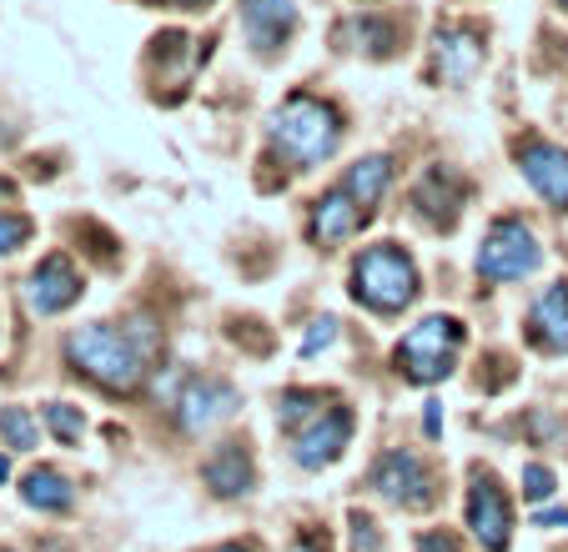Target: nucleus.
Listing matches in <instances>:
<instances>
[{
    "instance_id": "9",
    "label": "nucleus",
    "mask_w": 568,
    "mask_h": 552,
    "mask_svg": "<svg viewBox=\"0 0 568 552\" xmlns=\"http://www.w3.org/2000/svg\"><path fill=\"white\" fill-rule=\"evenodd\" d=\"M518 171H524V181L548 206L568 212V151L564 146H554V141H524L518 146Z\"/></svg>"
},
{
    "instance_id": "17",
    "label": "nucleus",
    "mask_w": 568,
    "mask_h": 552,
    "mask_svg": "<svg viewBox=\"0 0 568 552\" xmlns=\"http://www.w3.org/2000/svg\"><path fill=\"white\" fill-rule=\"evenodd\" d=\"M528 327H534V341L548 351H568V282H554V287L538 297L534 317H528Z\"/></svg>"
},
{
    "instance_id": "24",
    "label": "nucleus",
    "mask_w": 568,
    "mask_h": 552,
    "mask_svg": "<svg viewBox=\"0 0 568 552\" xmlns=\"http://www.w3.org/2000/svg\"><path fill=\"white\" fill-rule=\"evenodd\" d=\"M26 242H31V222L26 216H0V256H11Z\"/></svg>"
},
{
    "instance_id": "16",
    "label": "nucleus",
    "mask_w": 568,
    "mask_h": 552,
    "mask_svg": "<svg viewBox=\"0 0 568 552\" xmlns=\"http://www.w3.org/2000/svg\"><path fill=\"white\" fill-rule=\"evenodd\" d=\"M202 478H206V488H212L216 498H242V492H252L257 472H252V457L242 452V447L226 442V447H216V452L206 457Z\"/></svg>"
},
{
    "instance_id": "22",
    "label": "nucleus",
    "mask_w": 568,
    "mask_h": 552,
    "mask_svg": "<svg viewBox=\"0 0 568 552\" xmlns=\"http://www.w3.org/2000/svg\"><path fill=\"white\" fill-rule=\"evenodd\" d=\"M45 427H51L65 447H75L81 437H87V417H81V407H71V402H51V407H45Z\"/></svg>"
},
{
    "instance_id": "12",
    "label": "nucleus",
    "mask_w": 568,
    "mask_h": 552,
    "mask_svg": "<svg viewBox=\"0 0 568 552\" xmlns=\"http://www.w3.org/2000/svg\"><path fill=\"white\" fill-rule=\"evenodd\" d=\"M463 196H468V186H463L458 171L433 166L428 176L418 181L413 206H418V216L428 226H438V232H453V226H458V216H463Z\"/></svg>"
},
{
    "instance_id": "28",
    "label": "nucleus",
    "mask_w": 568,
    "mask_h": 552,
    "mask_svg": "<svg viewBox=\"0 0 568 552\" xmlns=\"http://www.w3.org/2000/svg\"><path fill=\"white\" fill-rule=\"evenodd\" d=\"M418 552H463V548L448 538V532H428V538H418Z\"/></svg>"
},
{
    "instance_id": "27",
    "label": "nucleus",
    "mask_w": 568,
    "mask_h": 552,
    "mask_svg": "<svg viewBox=\"0 0 568 552\" xmlns=\"http://www.w3.org/2000/svg\"><path fill=\"white\" fill-rule=\"evenodd\" d=\"M353 528H357V548H363V552H377V548H383V532H377L373 518H363V512H357Z\"/></svg>"
},
{
    "instance_id": "31",
    "label": "nucleus",
    "mask_w": 568,
    "mask_h": 552,
    "mask_svg": "<svg viewBox=\"0 0 568 552\" xmlns=\"http://www.w3.org/2000/svg\"><path fill=\"white\" fill-rule=\"evenodd\" d=\"M216 552H252V548H242V542H226V548H216Z\"/></svg>"
},
{
    "instance_id": "26",
    "label": "nucleus",
    "mask_w": 568,
    "mask_h": 552,
    "mask_svg": "<svg viewBox=\"0 0 568 552\" xmlns=\"http://www.w3.org/2000/svg\"><path fill=\"white\" fill-rule=\"evenodd\" d=\"M337 341V321H317V327L307 331V341H302V357H317L322 347H333Z\"/></svg>"
},
{
    "instance_id": "1",
    "label": "nucleus",
    "mask_w": 568,
    "mask_h": 552,
    "mask_svg": "<svg viewBox=\"0 0 568 552\" xmlns=\"http://www.w3.org/2000/svg\"><path fill=\"white\" fill-rule=\"evenodd\" d=\"M65 357L75 372H87L106 392H136L146 377V347L141 331H121L111 321H91V327L65 337Z\"/></svg>"
},
{
    "instance_id": "2",
    "label": "nucleus",
    "mask_w": 568,
    "mask_h": 552,
    "mask_svg": "<svg viewBox=\"0 0 568 552\" xmlns=\"http://www.w3.org/2000/svg\"><path fill=\"white\" fill-rule=\"evenodd\" d=\"M272 146L287 166L297 171H312L322 161H333L337 146H343V116L337 106L317 96H287L277 111H272Z\"/></svg>"
},
{
    "instance_id": "32",
    "label": "nucleus",
    "mask_w": 568,
    "mask_h": 552,
    "mask_svg": "<svg viewBox=\"0 0 568 552\" xmlns=\"http://www.w3.org/2000/svg\"><path fill=\"white\" fill-rule=\"evenodd\" d=\"M6 478H11V462H6V457H0V482H6Z\"/></svg>"
},
{
    "instance_id": "6",
    "label": "nucleus",
    "mask_w": 568,
    "mask_h": 552,
    "mask_svg": "<svg viewBox=\"0 0 568 552\" xmlns=\"http://www.w3.org/2000/svg\"><path fill=\"white\" fill-rule=\"evenodd\" d=\"M347 442H353V412L347 407H322L317 417H307V427L292 432V457L317 472L327 462H337L347 452Z\"/></svg>"
},
{
    "instance_id": "3",
    "label": "nucleus",
    "mask_w": 568,
    "mask_h": 552,
    "mask_svg": "<svg viewBox=\"0 0 568 552\" xmlns=\"http://www.w3.org/2000/svg\"><path fill=\"white\" fill-rule=\"evenodd\" d=\"M353 297L373 311H403L418 301V266L403 246L377 242L353 262Z\"/></svg>"
},
{
    "instance_id": "18",
    "label": "nucleus",
    "mask_w": 568,
    "mask_h": 552,
    "mask_svg": "<svg viewBox=\"0 0 568 552\" xmlns=\"http://www.w3.org/2000/svg\"><path fill=\"white\" fill-rule=\"evenodd\" d=\"M387 186H393V161H387V156H363L353 171H347V181H343V192L353 196L363 212H373V206L383 202Z\"/></svg>"
},
{
    "instance_id": "25",
    "label": "nucleus",
    "mask_w": 568,
    "mask_h": 552,
    "mask_svg": "<svg viewBox=\"0 0 568 552\" xmlns=\"http://www.w3.org/2000/svg\"><path fill=\"white\" fill-rule=\"evenodd\" d=\"M528 432L544 437V442H564L568 422H558V417H548V412H534V417H528Z\"/></svg>"
},
{
    "instance_id": "8",
    "label": "nucleus",
    "mask_w": 568,
    "mask_h": 552,
    "mask_svg": "<svg viewBox=\"0 0 568 552\" xmlns=\"http://www.w3.org/2000/svg\"><path fill=\"white\" fill-rule=\"evenodd\" d=\"M468 528L488 552H508V532H514V508L508 492L498 488L488 472H478L468 488Z\"/></svg>"
},
{
    "instance_id": "10",
    "label": "nucleus",
    "mask_w": 568,
    "mask_h": 552,
    "mask_svg": "<svg viewBox=\"0 0 568 552\" xmlns=\"http://www.w3.org/2000/svg\"><path fill=\"white\" fill-rule=\"evenodd\" d=\"M81 272L71 266V256H45L41 266L31 272V282H26V297H31V311H41V317H55V311L75 307L81 301Z\"/></svg>"
},
{
    "instance_id": "29",
    "label": "nucleus",
    "mask_w": 568,
    "mask_h": 552,
    "mask_svg": "<svg viewBox=\"0 0 568 552\" xmlns=\"http://www.w3.org/2000/svg\"><path fill=\"white\" fill-rule=\"evenodd\" d=\"M538 528H568V508H548V512H538Z\"/></svg>"
},
{
    "instance_id": "20",
    "label": "nucleus",
    "mask_w": 568,
    "mask_h": 552,
    "mask_svg": "<svg viewBox=\"0 0 568 552\" xmlns=\"http://www.w3.org/2000/svg\"><path fill=\"white\" fill-rule=\"evenodd\" d=\"M0 442L16 447V452H31L41 442V427H36V417L26 407H0Z\"/></svg>"
},
{
    "instance_id": "7",
    "label": "nucleus",
    "mask_w": 568,
    "mask_h": 552,
    "mask_svg": "<svg viewBox=\"0 0 568 552\" xmlns=\"http://www.w3.org/2000/svg\"><path fill=\"white\" fill-rule=\"evenodd\" d=\"M373 488L377 498L397 502V508H428L433 502V472L423 468V457L418 452H387L383 462L373 468Z\"/></svg>"
},
{
    "instance_id": "33",
    "label": "nucleus",
    "mask_w": 568,
    "mask_h": 552,
    "mask_svg": "<svg viewBox=\"0 0 568 552\" xmlns=\"http://www.w3.org/2000/svg\"><path fill=\"white\" fill-rule=\"evenodd\" d=\"M176 6H206V0H176Z\"/></svg>"
},
{
    "instance_id": "11",
    "label": "nucleus",
    "mask_w": 568,
    "mask_h": 552,
    "mask_svg": "<svg viewBox=\"0 0 568 552\" xmlns=\"http://www.w3.org/2000/svg\"><path fill=\"white\" fill-rule=\"evenodd\" d=\"M236 387L216 382V377H192V382L182 387V397H176V422L186 427V432H206V427L226 422V417L236 412Z\"/></svg>"
},
{
    "instance_id": "23",
    "label": "nucleus",
    "mask_w": 568,
    "mask_h": 552,
    "mask_svg": "<svg viewBox=\"0 0 568 552\" xmlns=\"http://www.w3.org/2000/svg\"><path fill=\"white\" fill-rule=\"evenodd\" d=\"M554 488H558L554 472L538 468V462H528V468H524V498L528 502H544V498H554Z\"/></svg>"
},
{
    "instance_id": "13",
    "label": "nucleus",
    "mask_w": 568,
    "mask_h": 552,
    "mask_svg": "<svg viewBox=\"0 0 568 552\" xmlns=\"http://www.w3.org/2000/svg\"><path fill=\"white\" fill-rule=\"evenodd\" d=\"M242 31L262 55H277L297 31V6L292 0H242Z\"/></svg>"
},
{
    "instance_id": "21",
    "label": "nucleus",
    "mask_w": 568,
    "mask_h": 552,
    "mask_svg": "<svg viewBox=\"0 0 568 552\" xmlns=\"http://www.w3.org/2000/svg\"><path fill=\"white\" fill-rule=\"evenodd\" d=\"M317 412H322V392H307V387H292V392H282V402H277V422L292 427V432Z\"/></svg>"
},
{
    "instance_id": "14",
    "label": "nucleus",
    "mask_w": 568,
    "mask_h": 552,
    "mask_svg": "<svg viewBox=\"0 0 568 552\" xmlns=\"http://www.w3.org/2000/svg\"><path fill=\"white\" fill-rule=\"evenodd\" d=\"M363 206L353 202V196L337 186V192H327V196H317L312 202V222H307V236L317 246H337V242H347V236H357V226H363Z\"/></svg>"
},
{
    "instance_id": "15",
    "label": "nucleus",
    "mask_w": 568,
    "mask_h": 552,
    "mask_svg": "<svg viewBox=\"0 0 568 552\" xmlns=\"http://www.w3.org/2000/svg\"><path fill=\"white\" fill-rule=\"evenodd\" d=\"M438 75L443 81H453V85H463L473 71L483 65V41H478V31L473 25H443L438 31Z\"/></svg>"
},
{
    "instance_id": "30",
    "label": "nucleus",
    "mask_w": 568,
    "mask_h": 552,
    "mask_svg": "<svg viewBox=\"0 0 568 552\" xmlns=\"http://www.w3.org/2000/svg\"><path fill=\"white\" fill-rule=\"evenodd\" d=\"M423 427H428V437H438L443 417H438V402H428V412H423Z\"/></svg>"
},
{
    "instance_id": "4",
    "label": "nucleus",
    "mask_w": 568,
    "mask_h": 552,
    "mask_svg": "<svg viewBox=\"0 0 568 552\" xmlns=\"http://www.w3.org/2000/svg\"><path fill=\"white\" fill-rule=\"evenodd\" d=\"M463 351V321L458 317H423L408 337L397 341V372L418 387H433L453 372V361Z\"/></svg>"
},
{
    "instance_id": "19",
    "label": "nucleus",
    "mask_w": 568,
    "mask_h": 552,
    "mask_svg": "<svg viewBox=\"0 0 568 552\" xmlns=\"http://www.w3.org/2000/svg\"><path fill=\"white\" fill-rule=\"evenodd\" d=\"M21 498L31 502V508H41V512H65L75 502V488L55 468H36L31 478L21 482Z\"/></svg>"
},
{
    "instance_id": "34",
    "label": "nucleus",
    "mask_w": 568,
    "mask_h": 552,
    "mask_svg": "<svg viewBox=\"0 0 568 552\" xmlns=\"http://www.w3.org/2000/svg\"><path fill=\"white\" fill-rule=\"evenodd\" d=\"M564 6H568V0H564Z\"/></svg>"
},
{
    "instance_id": "5",
    "label": "nucleus",
    "mask_w": 568,
    "mask_h": 552,
    "mask_svg": "<svg viewBox=\"0 0 568 552\" xmlns=\"http://www.w3.org/2000/svg\"><path fill=\"white\" fill-rule=\"evenodd\" d=\"M544 266V246L518 216H498L478 246V276L488 282H524Z\"/></svg>"
}]
</instances>
